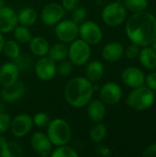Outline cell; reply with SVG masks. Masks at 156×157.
<instances>
[{"instance_id":"obj_1","label":"cell","mask_w":156,"mask_h":157,"mask_svg":"<svg viewBox=\"0 0 156 157\" xmlns=\"http://www.w3.org/2000/svg\"><path fill=\"white\" fill-rule=\"evenodd\" d=\"M129 39L139 46H149L156 36L155 16L147 11L137 12L127 21L125 27Z\"/></svg>"},{"instance_id":"obj_2","label":"cell","mask_w":156,"mask_h":157,"mask_svg":"<svg viewBox=\"0 0 156 157\" xmlns=\"http://www.w3.org/2000/svg\"><path fill=\"white\" fill-rule=\"evenodd\" d=\"M94 86L86 77L77 76L72 78L65 86L63 95L66 102L73 108L86 107L92 99Z\"/></svg>"},{"instance_id":"obj_3","label":"cell","mask_w":156,"mask_h":157,"mask_svg":"<svg viewBox=\"0 0 156 157\" xmlns=\"http://www.w3.org/2000/svg\"><path fill=\"white\" fill-rule=\"evenodd\" d=\"M155 100V95L154 90L143 85L133 88V90L128 95L126 102L127 105L135 110H145L151 108Z\"/></svg>"},{"instance_id":"obj_4","label":"cell","mask_w":156,"mask_h":157,"mask_svg":"<svg viewBox=\"0 0 156 157\" xmlns=\"http://www.w3.org/2000/svg\"><path fill=\"white\" fill-rule=\"evenodd\" d=\"M47 136L53 146L67 144L72 137V131L66 121L63 119H54L47 126Z\"/></svg>"},{"instance_id":"obj_5","label":"cell","mask_w":156,"mask_h":157,"mask_svg":"<svg viewBox=\"0 0 156 157\" xmlns=\"http://www.w3.org/2000/svg\"><path fill=\"white\" fill-rule=\"evenodd\" d=\"M68 57L69 61L76 66L86 64L91 57L90 45L81 39L74 40L68 47Z\"/></svg>"},{"instance_id":"obj_6","label":"cell","mask_w":156,"mask_h":157,"mask_svg":"<svg viewBox=\"0 0 156 157\" xmlns=\"http://www.w3.org/2000/svg\"><path fill=\"white\" fill-rule=\"evenodd\" d=\"M126 16L127 11L125 6L117 1L107 5L101 13L103 21L110 27H117L120 25L125 20Z\"/></svg>"},{"instance_id":"obj_7","label":"cell","mask_w":156,"mask_h":157,"mask_svg":"<svg viewBox=\"0 0 156 157\" xmlns=\"http://www.w3.org/2000/svg\"><path fill=\"white\" fill-rule=\"evenodd\" d=\"M55 36L63 43H71L77 39L79 35V25L72 19L61 20L55 25Z\"/></svg>"},{"instance_id":"obj_8","label":"cell","mask_w":156,"mask_h":157,"mask_svg":"<svg viewBox=\"0 0 156 157\" xmlns=\"http://www.w3.org/2000/svg\"><path fill=\"white\" fill-rule=\"evenodd\" d=\"M78 36L89 45H96L102 40L103 32L97 23L88 20L84 21L79 25Z\"/></svg>"},{"instance_id":"obj_9","label":"cell","mask_w":156,"mask_h":157,"mask_svg":"<svg viewBox=\"0 0 156 157\" xmlns=\"http://www.w3.org/2000/svg\"><path fill=\"white\" fill-rule=\"evenodd\" d=\"M33 70L39 79L42 81H50L54 78L57 74L56 62L48 56L40 57V59L35 63Z\"/></svg>"},{"instance_id":"obj_10","label":"cell","mask_w":156,"mask_h":157,"mask_svg":"<svg viewBox=\"0 0 156 157\" xmlns=\"http://www.w3.org/2000/svg\"><path fill=\"white\" fill-rule=\"evenodd\" d=\"M33 125L32 117L27 113H21L11 120L10 131L15 137L22 138L30 132Z\"/></svg>"},{"instance_id":"obj_11","label":"cell","mask_w":156,"mask_h":157,"mask_svg":"<svg viewBox=\"0 0 156 157\" xmlns=\"http://www.w3.org/2000/svg\"><path fill=\"white\" fill-rule=\"evenodd\" d=\"M65 10L62 5L57 3H50L46 5L40 13V19L46 26L51 27L58 24L64 17Z\"/></svg>"},{"instance_id":"obj_12","label":"cell","mask_w":156,"mask_h":157,"mask_svg":"<svg viewBox=\"0 0 156 157\" xmlns=\"http://www.w3.org/2000/svg\"><path fill=\"white\" fill-rule=\"evenodd\" d=\"M122 98L121 87L115 82H108L99 90V98L106 105H116Z\"/></svg>"},{"instance_id":"obj_13","label":"cell","mask_w":156,"mask_h":157,"mask_svg":"<svg viewBox=\"0 0 156 157\" xmlns=\"http://www.w3.org/2000/svg\"><path fill=\"white\" fill-rule=\"evenodd\" d=\"M30 144L33 151L40 156L47 157L52 152V144L47 134L42 132L33 133L30 138Z\"/></svg>"},{"instance_id":"obj_14","label":"cell","mask_w":156,"mask_h":157,"mask_svg":"<svg viewBox=\"0 0 156 157\" xmlns=\"http://www.w3.org/2000/svg\"><path fill=\"white\" fill-rule=\"evenodd\" d=\"M18 24L17 13L9 6L0 8V32L3 34L9 33Z\"/></svg>"},{"instance_id":"obj_15","label":"cell","mask_w":156,"mask_h":157,"mask_svg":"<svg viewBox=\"0 0 156 157\" xmlns=\"http://www.w3.org/2000/svg\"><path fill=\"white\" fill-rule=\"evenodd\" d=\"M26 86L23 82L17 80L16 83L8 86H3L1 90V98L3 101L6 103H14L18 101L25 94Z\"/></svg>"},{"instance_id":"obj_16","label":"cell","mask_w":156,"mask_h":157,"mask_svg":"<svg viewBox=\"0 0 156 157\" xmlns=\"http://www.w3.org/2000/svg\"><path fill=\"white\" fill-rule=\"evenodd\" d=\"M121 80L127 86L135 88L144 84L145 76L141 69L134 66H130L122 72Z\"/></svg>"},{"instance_id":"obj_17","label":"cell","mask_w":156,"mask_h":157,"mask_svg":"<svg viewBox=\"0 0 156 157\" xmlns=\"http://www.w3.org/2000/svg\"><path fill=\"white\" fill-rule=\"evenodd\" d=\"M19 70L14 63H6L0 67V85L8 86L18 80Z\"/></svg>"},{"instance_id":"obj_18","label":"cell","mask_w":156,"mask_h":157,"mask_svg":"<svg viewBox=\"0 0 156 157\" xmlns=\"http://www.w3.org/2000/svg\"><path fill=\"white\" fill-rule=\"evenodd\" d=\"M86 107V113L88 118L93 122H100L106 116V104L100 99H91Z\"/></svg>"},{"instance_id":"obj_19","label":"cell","mask_w":156,"mask_h":157,"mask_svg":"<svg viewBox=\"0 0 156 157\" xmlns=\"http://www.w3.org/2000/svg\"><path fill=\"white\" fill-rule=\"evenodd\" d=\"M124 47L121 43L114 41L109 42L102 49V57L104 60L109 63L119 61L124 54Z\"/></svg>"},{"instance_id":"obj_20","label":"cell","mask_w":156,"mask_h":157,"mask_svg":"<svg viewBox=\"0 0 156 157\" xmlns=\"http://www.w3.org/2000/svg\"><path fill=\"white\" fill-rule=\"evenodd\" d=\"M29 46L30 52L33 55L37 57H43V56H47L48 54L50 43L45 38L37 36L31 38V40L29 42Z\"/></svg>"},{"instance_id":"obj_21","label":"cell","mask_w":156,"mask_h":157,"mask_svg":"<svg viewBox=\"0 0 156 157\" xmlns=\"http://www.w3.org/2000/svg\"><path fill=\"white\" fill-rule=\"evenodd\" d=\"M105 73V67L104 64L100 61H92L90 63H86V77L91 82V83H97L98 82Z\"/></svg>"},{"instance_id":"obj_22","label":"cell","mask_w":156,"mask_h":157,"mask_svg":"<svg viewBox=\"0 0 156 157\" xmlns=\"http://www.w3.org/2000/svg\"><path fill=\"white\" fill-rule=\"evenodd\" d=\"M138 56L141 64L144 68L148 70H153L156 68V51L153 48L143 46V48L140 50Z\"/></svg>"},{"instance_id":"obj_23","label":"cell","mask_w":156,"mask_h":157,"mask_svg":"<svg viewBox=\"0 0 156 157\" xmlns=\"http://www.w3.org/2000/svg\"><path fill=\"white\" fill-rule=\"evenodd\" d=\"M37 19H38V13L33 7L28 6L22 8L17 13V21L18 24L20 25L30 27L36 23Z\"/></svg>"},{"instance_id":"obj_24","label":"cell","mask_w":156,"mask_h":157,"mask_svg":"<svg viewBox=\"0 0 156 157\" xmlns=\"http://www.w3.org/2000/svg\"><path fill=\"white\" fill-rule=\"evenodd\" d=\"M47 56L54 62H61L65 60L68 57V47L66 46V43L58 42L50 46Z\"/></svg>"},{"instance_id":"obj_25","label":"cell","mask_w":156,"mask_h":157,"mask_svg":"<svg viewBox=\"0 0 156 157\" xmlns=\"http://www.w3.org/2000/svg\"><path fill=\"white\" fill-rule=\"evenodd\" d=\"M22 154L23 150L21 145L15 141H7L0 149V156L2 157H19Z\"/></svg>"},{"instance_id":"obj_26","label":"cell","mask_w":156,"mask_h":157,"mask_svg":"<svg viewBox=\"0 0 156 157\" xmlns=\"http://www.w3.org/2000/svg\"><path fill=\"white\" fill-rule=\"evenodd\" d=\"M2 52L7 58L11 59V60H15L20 54V47L17 40H5Z\"/></svg>"},{"instance_id":"obj_27","label":"cell","mask_w":156,"mask_h":157,"mask_svg":"<svg viewBox=\"0 0 156 157\" xmlns=\"http://www.w3.org/2000/svg\"><path fill=\"white\" fill-rule=\"evenodd\" d=\"M14 63L17 65L19 72L27 73V72H29L31 69L34 68L35 62H34L33 58L30 57L29 55L20 53L19 56L14 60Z\"/></svg>"},{"instance_id":"obj_28","label":"cell","mask_w":156,"mask_h":157,"mask_svg":"<svg viewBox=\"0 0 156 157\" xmlns=\"http://www.w3.org/2000/svg\"><path fill=\"white\" fill-rule=\"evenodd\" d=\"M107 135V127L104 123L97 122L96 125H94L90 131H89V137L92 142L94 143H100L102 142Z\"/></svg>"},{"instance_id":"obj_29","label":"cell","mask_w":156,"mask_h":157,"mask_svg":"<svg viewBox=\"0 0 156 157\" xmlns=\"http://www.w3.org/2000/svg\"><path fill=\"white\" fill-rule=\"evenodd\" d=\"M14 37L17 42L20 43H29L32 38V34L29 27L23 25H17V27L13 29Z\"/></svg>"},{"instance_id":"obj_30","label":"cell","mask_w":156,"mask_h":157,"mask_svg":"<svg viewBox=\"0 0 156 157\" xmlns=\"http://www.w3.org/2000/svg\"><path fill=\"white\" fill-rule=\"evenodd\" d=\"M51 157H78L79 154L71 146L64 144L57 146L55 150H53L51 154Z\"/></svg>"},{"instance_id":"obj_31","label":"cell","mask_w":156,"mask_h":157,"mask_svg":"<svg viewBox=\"0 0 156 157\" xmlns=\"http://www.w3.org/2000/svg\"><path fill=\"white\" fill-rule=\"evenodd\" d=\"M125 7L134 13L143 11L148 6L147 0H124Z\"/></svg>"},{"instance_id":"obj_32","label":"cell","mask_w":156,"mask_h":157,"mask_svg":"<svg viewBox=\"0 0 156 157\" xmlns=\"http://www.w3.org/2000/svg\"><path fill=\"white\" fill-rule=\"evenodd\" d=\"M32 120H33V124L40 129L47 128V126L49 125V123L51 121L50 116L45 112L36 113L34 115V117L32 118Z\"/></svg>"},{"instance_id":"obj_33","label":"cell","mask_w":156,"mask_h":157,"mask_svg":"<svg viewBox=\"0 0 156 157\" xmlns=\"http://www.w3.org/2000/svg\"><path fill=\"white\" fill-rule=\"evenodd\" d=\"M72 12V20L74 22H75L76 24L80 25L81 23H83L87 16V11L84 6H77L76 8H74Z\"/></svg>"},{"instance_id":"obj_34","label":"cell","mask_w":156,"mask_h":157,"mask_svg":"<svg viewBox=\"0 0 156 157\" xmlns=\"http://www.w3.org/2000/svg\"><path fill=\"white\" fill-rule=\"evenodd\" d=\"M73 71V63L70 61H61L59 65L57 66V73L62 76H68L72 74Z\"/></svg>"},{"instance_id":"obj_35","label":"cell","mask_w":156,"mask_h":157,"mask_svg":"<svg viewBox=\"0 0 156 157\" xmlns=\"http://www.w3.org/2000/svg\"><path fill=\"white\" fill-rule=\"evenodd\" d=\"M10 124H11V118L10 116L4 112L0 114V134L5 133L10 129Z\"/></svg>"},{"instance_id":"obj_36","label":"cell","mask_w":156,"mask_h":157,"mask_svg":"<svg viewBox=\"0 0 156 157\" xmlns=\"http://www.w3.org/2000/svg\"><path fill=\"white\" fill-rule=\"evenodd\" d=\"M140 50H141L140 49V46L132 42V44H131V45L128 46V48L126 49V51L124 52H125L127 58H129V59H134V58H136L139 55Z\"/></svg>"},{"instance_id":"obj_37","label":"cell","mask_w":156,"mask_h":157,"mask_svg":"<svg viewBox=\"0 0 156 157\" xmlns=\"http://www.w3.org/2000/svg\"><path fill=\"white\" fill-rule=\"evenodd\" d=\"M80 4V0H62V6L65 11H73Z\"/></svg>"},{"instance_id":"obj_38","label":"cell","mask_w":156,"mask_h":157,"mask_svg":"<svg viewBox=\"0 0 156 157\" xmlns=\"http://www.w3.org/2000/svg\"><path fill=\"white\" fill-rule=\"evenodd\" d=\"M96 153L98 155H101V156L108 157L112 155V151L111 149L107 146V145H103V144H99L96 147Z\"/></svg>"},{"instance_id":"obj_39","label":"cell","mask_w":156,"mask_h":157,"mask_svg":"<svg viewBox=\"0 0 156 157\" xmlns=\"http://www.w3.org/2000/svg\"><path fill=\"white\" fill-rule=\"evenodd\" d=\"M145 82L147 84V86L154 90L156 91V72H154L152 74H149L146 77H145Z\"/></svg>"},{"instance_id":"obj_40","label":"cell","mask_w":156,"mask_h":157,"mask_svg":"<svg viewBox=\"0 0 156 157\" xmlns=\"http://www.w3.org/2000/svg\"><path fill=\"white\" fill-rule=\"evenodd\" d=\"M143 156L156 157V144L149 145L143 152Z\"/></svg>"},{"instance_id":"obj_41","label":"cell","mask_w":156,"mask_h":157,"mask_svg":"<svg viewBox=\"0 0 156 157\" xmlns=\"http://www.w3.org/2000/svg\"><path fill=\"white\" fill-rule=\"evenodd\" d=\"M7 142V140H6V137H4V136H2V135H0V149L6 144V143Z\"/></svg>"},{"instance_id":"obj_42","label":"cell","mask_w":156,"mask_h":157,"mask_svg":"<svg viewBox=\"0 0 156 157\" xmlns=\"http://www.w3.org/2000/svg\"><path fill=\"white\" fill-rule=\"evenodd\" d=\"M4 42H5V39H4L3 33H1V32H0V53L2 52V50H3V45H4Z\"/></svg>"},{"instance_id":"obj_43","label":"cell","mask_w":156,"mask_h":157,"mask_svg":"<svg viewBox=\"0 0 156 157\" xmlns=\"http://www.w3.org/2000/svg\"><path fill=\"white\" fill-rule=\"evenodd\" d=\"M6 112V108H5V105L3 103H0V114L1 113H4Z\"/></svg>"},{"instance_id":"obj_44","label":"cell","mask_w":156,"mask_h":157,"mask_svg":"<svg viewBox=\"0 0 156 157\" xmlns=\"http://www.w3.org/2000/svg\"><path fill=\"white\" fill-rule=\"evenodd\" d=\"M152 45H153V49L156 51V36L155 38H154V40H153V42H152Z\"/></svg>"},{"instance_id":"obj_45","label":"cell","mask_w":156,"mask_h":157,"mask_svg":"<svg viewBox=\"0 0 156 157\" xmlns=\"http://www.w3.org/2000/svg\"><path fill=\"white\" fill-rule=\"evenodd\" d=\"M6 5H5V2H4V0H0V8H2V7H4Z\"/></svg>"},{"instance_id":"obj_46","label":"cell","mask_w":156,"mask_h":157,"mask_svg":"<svg viewBox=\"0 0 156 157\" xmlns=\"http://www.w3.org/2000/svg\"><path fill=\"white\" fill-rule=\"evenodd\" d=\"M116 1H117V2H120V3H122L123 0H116Z\"/></svg>"}]
</instances>
